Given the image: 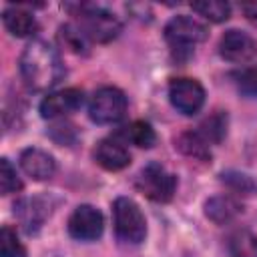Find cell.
Wrapping results in <instances>:
<instances>
[{
  "mask_svg": "<svg viewBox=\"0 0 257 257\" xmlns=\"http://www.w3.org/2000/svg\"><path fill=\"white\" fill-rule=\"evenodd\" d=\"M20 76L30 90L46 92L62 80L64 64L50 42L36 38L20 54Z\"/></svg>",
  "mask_w": 257,
  "mask_h": 257,
  "instance_id": "1",
  "label": "cell"
},
{
  "mask_svg": "<svg viewBox=\"0 0 257 257\" xmlns=\"http://www.w3.org/2000/svg\"><path fill=\"white\" fill-rule=\"evenodd\" d=\"M114 233L122 243L139 245L147 237V221L141 207L128 197H116L112 203Z\"/></svg>",
  "mask_w": 257,
  "mask_h": 257,
  "instance_id": "2",
  "label": "cell"
},
{
  "mask_svg": "<svg viewBox=\"0 0 257 257\" xmlns=\"http://www.w3.org/2000/svg\"><path fill=\"white\" fill-rule=\"evenodd\" d=\"M76 26L92 42H110L120 32L118 18L100 6H80Z\"/></svg>",
  "mask_w": 257,
  "mask_h": 257,
  "instance_id": "3",
  "label": "cell"
},
{
  "mask_svg": "<svg viewBox=\"0 0 257 257\" xmlns=\"http://www.w3.org/2000/svg\"><path fill=\"white\" fill-rule=\"evenodd\" d=\"M165 38L173 52L189 56L193 48L207 38V28L191 16H175L165 26Z\"/></svg>",
  "mask_w": 257,
  "mask_h": 257,
  "instance_id": "4",
  "label": "cell"
},
{
  "mask_svg": "<svg viewBox=\"0 0 257 257\" xmlns=\"http://www.w3.org/2000/svg\"><path fill=\"white\" fill-rule=\"evenodd\" d=\"M135 187L147 199L157 201V203H167L173 199V195L177 191V179L163 165L149 163L147 167L141 169V173L135 181Z\"/></svg>",
  "mask_w": 257,
  "mask_h": 257,
  "instance_id": "5",
  "label": "cell"
},
{
  "mask_svg": "<svg viewBox=\"0 0 257 257\" xmlns=\"http://www.w3.org/2000/svg\"><path fill=\"white\" fill-rule=\"evenodd\" d=\"M126 112V96L116 86L98 88L88 102V116L98 124H112Z\"/></svg>",
  "mask_w": 257,
  "mask_h": 257,
  "instance_id": "6",
  "label": "cell"
},
{
  "mask_svg": "<svg viewBox=\"0 0 257 257\" xmlns=\"http://www.w3.org/2000/svg\"><path fill=\"white\" fill-rule=\"evenodd\" d=\"M169 100L181 114H195L205 104V88L195 78H175L169 84Z\"/></svg>",
  "mask_w": 257,
  "mask_h": 257,
  "instance_id": "7",
  "label": "cell"
},
{
  "mask_svg": "<svg viewBox=\"0 0 257 257\" xmlns=\"http://www.w3.org/2000/svg\"><path fill=\"white\" fill-rule=\"evenodd\" d=\"M68 233L78 241H94L102 235V213L92 205H78L68 217Z\"/></svg>",
  "mask_w": 257,
  "mask_h": 257,
  "instance_id": "8",
  "label": "cell"
},
{
  "mask_svg": "<svg viewBox=\"0 0 257 257\" xmlns=\"http://www.w3.org/2000/svg\"><path fill=\"white\" fill-rule=\"evenodd\" d=\"M219 54L235 64L249 62L257 54V40L243 30H227L219 40Z\"/></svg>",
  "mask_w": 257,
  "mask_h": 257,
  "instance_id": "9",
  "label": "cell"
},
{
  "mask_svg": "<svg viewBox=\"0 0 257 257\" xmlns=\"http://www.w3.org/2000/svg\"><path fill=\"white\" fill-rule=\"evenodd\" d=\"M84 102V92L76 86L48 92L40 102V114L44 118H60L78 110Z\"/></svg>",
  "mask_w": 257,
  "mask_h": 257,
  "instance_id": "10",
  "label": "cell"
},
{
  "mask_svg": "<svg viewBox=\"0 0 257 257\" xmlns=\"http://www.w3.org/2000/svg\"><path fill=\"white\" fill-rule=\"evenodd\" d=\"M94 161L106 171H120L131 163V153L116 139H102L94 149Z\"/></svg>",
  "mask_w": 257,
  "mask_h": 257,
  "instance_id": "11",
  "label": "cell"
},
{
  "mask_svg": "<svg viewBox=\"0 0 257 257\" xmlns=\"http://www.w3.org/2000/svg\"><path fill=\"white\" fill-rule=\"evenodd\" d=\"M20 167L34 181H46L56 171V163L52 155H48L42 149H24L20 155Z\"/></svg>",
  "mask_w": 257,
  "mask_h": 257,
  "instance_id": "12",
  "label": "cell"
},
{
  "mask_svg": "<svg viewBox=\"0 0 257 257\" xmlns=\"http://www.w3.org/2000/svg\"><path fill=\"white\" fill-rule=\"evenodd\" d=\"M22 227L26 229V233H34L42 227L44 219L50 215V207L46 203V199L42 197H32V199H22L16 207H14Z\"/></svg>",
  "mask_w": 257,
  "mask_h": 257,
  "instance_id": "13",
  "label": "cell"
},
{
  "mask_svg": "<svg viewBox=\"0 0 257 257\" xmlns=\"http://www.w3.org/2000/svg\"><path fill=\"white\" fill-rule=\"evenodd\" d=\"M241 211V203L231 195H215L205 203V215L217 225L233 221Z\"/></svg>",
  "mask_w": 257,
  "mask_h": 257,
  "instance_id": "14",
  "label": "cell"
},
{
  "mask_svg": "<svg viewBox=\"0 0 257 257\" xmlns=\"http://www.w3.org/2000/svg\"><path fill=\"white\" fill-rule=\"evenodd\" d=\"M2 22L6 30L16 38H28L38 30L36 18L22 8H6L2 12Z\"/></svg>",
  "mask_w": 257,
  "mask_h": 257,
  "instance_id": "15",
  "label": "cell"
},
{
  "mask_svg": "<svg viewBox=\"0 0 257 257\" xmlns=\"http://www.w3.org/2000/svg\"><path fill=\"white\" fill-rule=\"evenodd\" d=\"M227 249L231 257H257V235L247 229L235 231L227 239Z\"/></svg>",
  "mask_w": 257,
  "mask_h": 257,
  "instance_id": "16",
  "label": "cell"
},
{
  "mask_svg": "<svg viewBox=\"0 0 257 257\" xmlns=\"http://www.w3.org/2000/svg\"><path fill=\"white\" fill-rule=\"evenodd\" d=\"M120 137L141 149H151L157 141V135L153 131V126L145 120H133L131 124H126L122 131H120Z\"/></svg>",
  "mask_w": 257,
  "mask_h": 257,
  "instance_id": "17",
  "label": "cell"
},
{
  "mask_svg": "<svg viewBox=\"0 0 257 257\" xmlns=\"http://www.w3.org/2000/svg\"><path fill=\"white\" fill-rule=\"evenodd\" d=\"M177 147L193 157V159H199V161H209L211 159V153H209V143L197 133V131H191V133H183L179 139H177Z\"/></svg>",
  "mask_w": 257,
  "mask_h": 257,
  "instance_id": "18",
  "label": "cell"
},
{
  "mask_svg": "<svg viewBox=\"0 0 257 257\" xmlns=\"http://www.w3.org/2000/svg\"><path fill=\"white\" fill-rule=\"evenodd\" d=\"M209 145L211 143H221L223 141V137H225V133H227V114L225 112H221V110H217V112H213L209 118H205L201 124H199V131H197Z\"/></svg>",
  "mask_w": 257,
  "mask_h": 257,
  "instance_id": "19",
  "label": "cell"
},
{
  "mask_svg": "<svg viewBox=\"0 0 257 257\" xmlns=\"http://www.w3.org/2000/svg\"><path fill=\"white\" fill-rule=\"evenodd\" d=\"M191 8L201 14L203 18L211 20V22H225L231 14V6L227 2H219V0H203V2H193Z\"/></svg>",
  "mask_w": 257,
  "mask_h": 257,
  "instance_id": "20",
  "label": "cell"
},
{
  "mask_svg": "<svg viewBox=\"0 0 257 257\" xmlns=\"http://www.w3.org/2000/svg\"><path fill=\"white\" fill-rule=\"evenodd\" d=\"M0 257H26L24 245L18 241L16 231L10 227L0 229Z\"/></svg>",
  "mask_w": 257,
  "mask_h": 257,
  "instance_id": "21",
  "label": "cell"
},
{
  "mask_svg": "<svg viewBox=\"0 0 257 257\" xmlns=\"http://www.w3.org/2000/svg\"><path fill=\"white\" fill-rule=\"evenodd\" d=\"M22 189V181L16 173V169L12 167V163L8 159L0 161V191L2 195H10V193H18Z\"/></svg>",
  "mask_w": 257,
  "mask_h": 257,
  "instance_id": "22",
  "label": "cell"
},
{
  "mask_svg": "<svg viewBox=\"0 0 257 257\" xmlns=\"http://www.w3.org/2000/svg\"><path fill=\"white\" fill-rule=\"evenodd\" d=\"M221 181L225 185H229L235 193H241V195H253L257 191V185L253 183V179L243 175V173H233V171L231 173H223Z\"/></svg>",
  "mask_w": 257,
  "mask_h": 257,
  "instance_id": "23",
  "label": "cell"
},
{
  "mask_svg": "<svg viewBox=\"0 0 257 257\" xmlns=\"http://www.w3.org/2000/svg\"><path fill=\"white\" fill-rule=\"evenodd\" d=\"M64 42L68 44V48H72L74 52H86L88 48V38L82 34V30L76 24H66L60 28Z\"/></svg>",
  "mask_w": 257,
  "mask_h": 257,
  "instance_id": "24",
  "label": "cell"
},
{
  "mask_svg": "<svg viewBox=\"0 0 257 257\" xmlns=\"http://www.w3.org/2000/svg\"><path fill=\"white\" fill-rule=\"evenodd\" d=\"M239 88L247 96H257V64L245 68L239 76Z\"/></svg>",
  "mask_w": 257,
  "mask_h": 257,
  "instance_id": "25",
  "label": "cell"
},
{
  "mask_svg": "<svg viewBox=\"0 0 257 257\" xmlns=\"http://www.w3.org/2000/svg\"><path fill=\"white\" fill-rule=\"evenodd\" d=\"M50 137L56 141V143H62V145H68L74 141V126L72 124H64V122H58L50 128Z\"/></svg>",
  "mask_w": 257,
  "mask_h": 257,
  "instance_id": "26",
  "label": "cell"
}]
</instances>
